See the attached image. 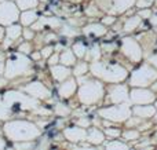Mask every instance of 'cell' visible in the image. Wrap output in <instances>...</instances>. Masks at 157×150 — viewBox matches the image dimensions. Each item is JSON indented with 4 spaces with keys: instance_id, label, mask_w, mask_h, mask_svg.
<instances>
[{
    "instance_id": "cell-15",
    "label": "cell",
    "mask_w": 157,
    "mask_h": 150,
    "mask_svg": "<svg viewBox=\"0 0 157 150\" xmlns=\"http://www.w3.org/2000/svg\"><path fill=\"white\" fill-rule=\"evenodd\" d=\"M73 52L77 55V57H84V54H86V47H84V44L80 43V41H77V43L73 46Z\"/></svg>"
},
{
    "instance_id": "cell-23",
    "label": "cell",
    "mask_w": 157,
    "mask_h": 150,
    "mask_svg": "<svg viewBox=\"0 0 157 150\" xmlns=\"http://www.w3.org/2000/svg\"><path fill=\"white\" fill-rule=\"evenodd\" d=\"M147 15H150V11H149V10L139 11V17H147Z\"/></svg>"
},
{
    "instance_id": "cell-24",
    "label": "cell",
    "mask_w": 157,
    "mask_h": 150,
    "mask_svg": "<svg viewBox=\"0 0 157 150\" xmlns=\"http://www.w3.org/2000/svg\"><path fill=\"white\" fill-rule=\"evenodd\" d=\"M116 21V18H113V17H108V19H103V24H112V22Z\"/></svg>"
},
{
    "instance_id": "cell-14",
    "label": "cell",
    "mask_w": 157,
    "mask_h": 150,
    "mask_svg": "<svg viewBox=\"0 0 157 150\" xmlns=\"http://www.w3.org/2000/svg\"><path fill=\"white\" fill-rule=\"evenodd\" d=\"M141 24V18H138V17H131V18H128V21H127V24L124 25V29L127 30H134L135 29L136 26H138V25Z\"/></svg>"
},
{
    "instance_id": "cell-18",
    "label": "cell",
    "mask_w": 157,
    "mask_h": 150,
    "mask_svg": "<svg viewBox=\"0 0 157 150\" xmlns=\"http://www.w3.org/2000/svg\"><path fill=\"white\" fill-rule=\"evenodd\" d=\"M153 3V0H138V7L139 8H146V7H149L150 4Z\"/></svg>"
},
{
    "instance_id": "cell-21",
    "label": "cell",
    "mask_w": 157,
    "mask_h": 150,
    "mask_svg": "<svg viewBox=\"0 0 157 150\" xmlns=\"http://www.w3.org/2000/svg\"><path fill=\"white\" fill-rule=\"evenodd\" d=\"M58 59H59V55H58V54H55V55H52V57H50V65H55V63H57L58 62Z\"/></svg>"
},
{
    "instance_id": "cell-11",
    "label": "cell",
    "mask_w": 157,
    "mask_h": 150,
    "mask_svg": "<svg viewBox=\"0 0 157 150\" xmlns=\"http://www.w3.org/2000/svg\"><path fill=\"white\" fill-rule=\"evenodd\" d=\"M52 74L57 80H63L66 76H69V70L66 68H61V66H54L52 68Z\"/></svg>"
},
{
    "instance_id": "cell-6",
    "label": "cell",
    "mask_w": 157,
    "mask_h": 150,
    "mask_svg": "<svg viewBox=\"0 0 157 150\" xmlns=\"http://www.w3.org/2000/svg\"><path fill=\"white\" fill-rule=\"evenodd\" d=\"M103 139H105V138H103V134L99 131V129H95V128L90 129L88 135H87V141L91 142V143H94V145H99V143H102Z\"/></svg>"
},
{
    "instance_id": "cell-13",
    "label": "cell",
    "mask_w": 157,
    "mask_h": 150,
    "mask_svg": "<svg viewBox=\"0 0 157 150\" xmlns=\"http://www.w3.org/2000/svg\"><path fill=\"white\" fill-rule=\"evenodd\" d=\"M37 21V15L35 14V11H26V13L22 15V22L25 25H32L33 22Z\"/></svg>"
},
{
    "instance_id": "cell-17",
    "label": "cell",
    "mask_w": 157,
    "mask_h": 150,
    "mask_svg": "<svg viewBox=\"0 0 157 150\" xmlns=\"http://www.w3.org/2000/svg\"><path fill=\"white\" fill-rule=\"evenodd\" d=\"M86 70H87V65L84 62H81L75 68V74H76V76H81V74H84Z\"/></svg>"
},
{
    "instance_id": "cell-25",
    "label": "cell",
    "mask_w": 157,
    "mask_h": 150,
    "mask_svg": "<svg viewBox=\"0 0 157 150\" xmlns=\"http://www.w3.org/2000/svg\"><path fill=\"white\" fill-rule=\"evenodd\" d=\"M156 109H157V102H156Z\"/></svg>"
},
{
    "instance_id": "cell-22",
    "label": "cell",
    "mask_w": 157,
    "mask_h": 150,
    "mask_svg": "<svg viewBox=\"0 0 157 150\" xmlns=\"http://www.w3.org/2000/svg\"><path fill=\"white\" fill-rule=\"evenodd\" d=\"M33 36H35V35H33V32H32V30H25V37H26V39H33Z\"/></svg>"
},
{
    "instance_id": "cell-1",
    "label": "cell",
    "mask_w": 157,
    "mask_h": 150,
    "mask_svg": "<svg viewBox=\"0 0 157 150\" xmlns=\"http://www.w3.org/2000/svg\"><path fill=\"white\" fill-rule=\"evenodd\" d=\"M81 101L86 102V103H92V102H97L101 98V94H102V85L99 83H87L81 87Z\"/></svg>"
},
{
    "instance_id": "cell-8",
    "label": "cell",
    "mask_w": 157,
    "mask_h": 150,
    "mask_svg": "<svg viewBox=\"0 0 157 150\" xmlns=\"http://www.w3.org/2000/svg\"><path fill=\"white\" fill-rule=\"evenodd\" d=\"M59 61L63 65H73L75 63V52L71 51V50H66V51H62V54L59 55Z\"/></svg>"
},
{
    "instance_id": "cell-20",
    "label": "cell",
    "mask_w": 157,
    "mask_h": 150,
    "mask_svg": "<svg viewBox=\"0 0 157 150\" xmlns=\"http://www.w3.org/2000/svg\"><path fill=\"white\" fill-rule=\"evenodd\" d=\"M52 50H54V48H52V47L51 46H48V47H46V48H44L43 50V51H41V55H43V57H51V52H52Z\"/></svg>"
},
{
    "instance_id": "cell-16",
    "label": "cell",
    "mask_w": 157,
    "mask_h": 150,
    "mask_svg": "<svg viewBox=\"0 0 157 150\" xmlns=\"http://www.w3.org/2000/svg\"><path fill=\"white\" fill-rule=\"evenodd\" d=\"M123 135H124V138L127 141H134V139H138L139 138V132L135 131V129H128V131H125Z\"/></svg>"
},
{
    "instance_id": "cell-12",
    "label": "cell",
    "mask_w": 157,
    "mask_h": 150,
    "mask_svg": "<svg viewBox=\"0 0 157 150\" xmlns=\"http://www.w3.org/2000/svg\"><path fill=\"white\" fill-rule=\"evenodd\" d=\"M105 32H106V29L102 25H90L86 29V33H88V35H95V36H101Z\"/></svg>"
},
{
    "instance_id": "cell-4",
    "label": "cell",
    "mask_w": 157,
    "mask_h": 150,
    "mask_svg": "<svg viewBox=\"0 0 157 150\" xmlns=\"http://www.w3.org/2000/svg\"><path fill=\"white\" fill-rule=\"evenodd\" d=\"M128 47H135V51H131L130 54H128V57H130L132 61L141 59V48L136 46V43L132 40V39H124V47H123V50H128Z\"/></svg>"
},
{
    "instance_id": "cell-3",
    "label": "cell",
    "mask_w": 157,
    "mask_h": 150,
    "mask_svg": "<svg viewBox=\"0 0 157 150\" xmlns=\"http://www.w3.org/2000/svg\"><path fill=\"white\" fill-rule=\"evenodd\" d=\"M131 99L136 103H150V102L155 99V95L149 91H145V90H134L131 92Z\"/></svg>"
},
{
    "instance_id": "cell-10",
    "label": "cell",
    "mask_w": 157,
    "mask_h": 150,
    "mask_svg": "<svg viewBox=\"0 0 157 150\" xmlns=\"http://www.w3.org/2000/svg\"><path fill=\"white\" fill-rule=\"evenodd\" d=\"M135 3V0H114V6H116L117 13H123L124 10L130 8V6H132Z\"/></svg>"
},
{
    "instance_id": "cell-26",
    "label": "cell",
    "mask_w": 157,
    "mask_h": 150,
    "mask_svg": "<svg viewBox=\"0 0 157 150\" xmlns=\"http://www.w3.org/2000/svg\"><path fill=\"white\" fill-rule=\"evenodd\" d=\"M41 2H46V0H41Z\"/></svg>"
},
{
    "instance_id": "cell-19",
    "label": "cell",
    "mask_w": 157,
    "mask_h": 150,
    "mask_svg": "<svg viewBox=\"0 0 157 150\" xmlns=\"http://www.w3.org/2000/svg\"><path fill=\"white\" fill-rule=\"evenodd\" d=\"M105 134H106V137H117V135H120V131L119 129H110V128H106L105 129Z\"/></svg>"
},
{
    "instance_id": "cell-7",
    "label": "cell",
    "mask_w": 157,
    "mask_h": 150,
    "mask_svg": "<svg viewBox=\"0 0 157 150\" xmlns=\"http://www.w3.org/2000/svg\"><path fill=\"white\" fill-rule=\"evenodd\" d=\"M134 113H136L142 118H147L155 114V107L153 106H135L134 107Z\"/></svg>"
},
{
    "instance_id": "cell-2",
    "label": "cell",
    "mask_w": 157,
    "mask_h": 150,
    "mask_svg": "<svg viewBox=\"0 0 157 150\" xmlns=\"http://www.w3.org/2000/svg\"><path fill=\"white\" fill-rule=\"evenodd\" d=\"M145 79L147 80V83H152L153 80L157 79V72L152 70L149 66L144 65L139 70H136L135 73L132 74V77H131V84L132 85H141V87L147 85L146 81H145Z\"/></svg>"
},
{
    "instance_id": "cell-5",
    "label": "cell",
    "mask_w": 157,
    "mask_h": 150,
    "mask_svg": "<svg viewBox=\"0 0 157 150\" xmlns=\"http://www.w3.org/2000/svg\"><path fill=\"white\" fill-rule=\"evenodd\" d=\"M75 90H76V81H75L73 79H71L69 81L63 83L62 85H61V96H63V98H69L71 95H73Z\"/></svg>"
},
{
    "instance_id": "cell-9",
    "label": "cell",
    "mask_w": 157,
    "mask_h": 150,
    "mask_svg": "<svg viewBox=\"0 0 157 150\" xmlns=\"http://www.w3.org/2000/svg\"><path fill=\"white\" fill-rule=\"evenodd\" d=\"M66 137L71 139V138H76V141H83L86 138V131L81 128H73V129H66L65 131Z\"/></svg>"
}]
</instances>
